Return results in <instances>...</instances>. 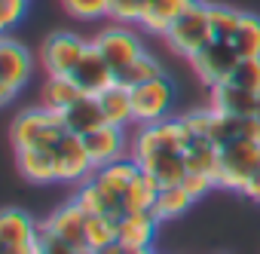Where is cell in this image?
Returning a JSON list of instances; mask_svg holds the SVG:
<instances>
[{"mask_svg": "<svg viewBox=\"0 0 260 254\" xmlns=\"http://www.w3.org/2000/svg\"><path fill=\"white\" fill-rule=\"evenodd\" d=\"M68 132V125L61 119L58 110H49V107H28L22 110L13 125H10V141H13V150H49L61 141V135Z\"/></svg>", "mask_w": 260, "mask_h": 254, "instance_id": "1", "label": "cell"}, {"mask_svg": "<svg viewBox=\"0 0 260 254\" xmlns=\"http://www.w3.org/2000/svg\"><path fill=\"white\" fill-rule=\"evenodd\" d=\"M193 132L187 129V122L181 116H166L159 122H147V125H138L135 135H132V144H128V156L135 163H144L147 156L159 153V150H181L190 144Z\"/></svg>", "mask_w": 260, "mask_h": 254, "instance_id": "2", "label": "cell"}, {"mask_svg": "<svg viewBox=\"0 0 260 254\" xmlns=\"http://www.w3.org/2000/svg\"><path fill=\"white\" fill-rule=\"evenodd\" d=\"M208 0H196V4L169 28V34L162 37L166 46L172 52H178L181 58H193L205 43H211V22H208Z\"/></svg>", "mask_w": 260, "mask_h": 254, "instance_id": "3", "label": "cell"}, {"mask_svg": "<svg viewBox=\"0 0 260 254\" xmlns=\"http://www.w3.org/2000/svg\"><path fill=\"white\" fill-rule=\"evenodd\" d=\"M92 46V37H83L77 31H55L40 43V65L46 77H71L77 61Z\"/></svg>", "mask_w": 260, "mask_h": 254, "instance_id": "4", "label": "cell"}, {"mask_svg": "<svg viewBox=\"0 0 260 254\" xmlns=\"http://www.w3.org/2000/svg\"><path fill=\"white\" fill-rule=\"evenodd\" d=\"M260 169V141H236L220 147V166H217V187L245 193L248 181Z\"/></svg>", "mask_w": 260, "mask_h": 254, "instance_id": "5", "label": "cell"}, {"mask_svg": "<svg viewBox=\"0 0 260 254\" xmlns=\"http://www.w3.org/2000/svg\"><path fill=\"white\" fill-rule=\"evenodd\" d=\"M92 46L104 55V61L113 68L116 77H119L128 65H132L135 58H141V55L147 52L144 43H141V37L132 31V25H119V22L101 28V31L92 37Z\"/></svg>", "mask_w": 260, "mask_h": 254, "instance_id": "6", "label": "cell"}, {"mask_svg": "<svg viewBox=\"0 0 260 254\" xmlns=\"http://www.w3.org/2000/svg\"><path fill=\"white\" fill-rule=\"evenodd\" d=\"M31 71H34L31 49L7 34L4 40H0V101L13 104V98L31 80Z\"/></svg>", "mask_w": 260, "mask_h": 254, "instance_id": "7", "label": "cell"}, {"mask_svg": "<svg viewBox=\"0 0 260 254\" xmlns=\"http://www.w3.org/2000/svg\"><path fill=\"white\" fill-rule=\"evenodd\" d=\"M128 92H132V110H135V122L138 125L166 119L169 110H172V101H175V86H172V80L166 74L153 77L147 83H138Z\"/></svg>", "mask_w": 260, "mask_h": 254, "instance_id": "8", "label": "cell"}, {"mask_svg": "<svg viewBox=\"0 0 260 254\" xmlns=\"http://www.w3.org/2000/svg\"><path fill=\"white\" fill-rule=\"evenodd\" d=\"M190 61V68L196 71V77L211 89V86H217V83H226L230 80V74L236 71V65L242 61L239 58V52H236V46L230 43V40H211V43H205L193 58H187Z\"/></svg>", "mask_w": 260, "mask_h": 254, "instance_id": "9", "label": "cell"}, {"mask_svg": "<svg viewBox=\"0 0 260 254\" xmlns=\"http://www.w3.org/2000/svg\"><path fill=\"white\" fill-rule=\"evenodd\" d=\"M55 156H58V184H83L95 175V163L86 150L83 135L64 132L61 141L55 144Z\"/></svg>", "mask_w": 260, "mask_h": 254, "instance_id": "10", "label": "cell"}, {"mask_svg": "<svg viewBox=\"0 0 260 254\" xmlns=\"http://www.w3.org/2000/svg\"><path fill=\"white\" fill-rule=\"evenodd\" d=\"M83 141H86V150H89L95 169L110 166V163L128 156V144H132V138L125 135V129H119V125H110V122H104V125H98L95 132L83 135Z\"/></svg>", "mask_w": 260, "mask_h": 254, "instance_id": "11", "label": "cell"}, {"mask_svg": "<svg viewBox=\"0 0 260 254\" xmlns=\"http://www.w3.org/2000/svg\"><path fill=\"white\" fill-rule=\"evenodd\" d=\"M86 224H89V211H86L77 199L58 205L55 211H49V217L40 220V227L52 230L55 236H61L64 242H71V245H77V248H86ZM86 251H89V248H86Z\"/></svg>", "mask_w": 260, "mask_h": 254, "instance_id": "12", "label": "cell"}, {"mask_svg": "<svg viewBox=\"0 0 260 254\" xmlns=\"http://www.w3.org/2000/svg\"><path fill=\"white\" fill-rule=\"evenodd\" d=\"M74 199H77L89 214H104V217H113V220H119V217L125 214V211H122V196L113 193V190H110L104 181H98L95 175L77 187Z\"/></svg>", "mask_w": 260, "mask_h": 254, "instance_id": "13", "label": "cell"}, {"mask_svg": "<svg viewBox=\"0 0 260 254\" xmlns=\"http://www.w3.org/2000/svg\"><path fill=\"white\" fill-rule=\"evenodd\" d=\"M71 77L77 80V86H80L86 95H98V92H104L107 86H113V83H116L113 68L104 61V55H101L95 46H89V49H86V55L77 61V68H74V74H71Z\"/></svg>", "mask_w": 260, "mask_h": 254, "instance_id": "14", "label": "cell"}, {"mask_svg": "<svg viewBox=\"0 0 260 254\" xmlns=\"http://www.w3.org/2000/svg\"><path fill=\"white\" fill-rule=\"evenodd\" d=\"M40 220H34L25 208H4L0 214V248H34Z\"/></svg>", "mask_w": 260, "mask_h": 254, "instance_id": "15", "label": "cell"}, {"mask_svg": "<svg viewBox=\"0 0 260 254\" xmlns=\"http://www.w3.org/2000/svg\"><path fill=\"white\" fill-rule=\"evenodd\" d=\"M196 4V0H147L144 16L138 22V28L150 37H166L169 28Z\"/></svg>", "mask_w": 260, "mask_h": 254, "instance_id": "16", "label": "cell"}, {"mask_svg": "<svg viewBox=\"0 0 260 254\" xmlns=\"http://www.w3.org/2000/svg\"><path fill=\"white\" fill-rule=\"evenodd\" d=\"M159 220L153 211H128L116 220V242L122 248H150L156 239Z\"/></svg>", "mask_w": 260, "mask_h": 254, "instance_id": "17", "label": "cell"}, {"mask_svg": "<svg viewBox=\"0 0 260 254\" xmlns=\"http://www.w3.org/2000/svg\"><path fill=\"white\" fill-rule=\"evenodd\" d=\"M16 166H19V175L28 184H58L55 147H49V150H19Z\"/></svg>", "mask_w": 260, "mask_h": 254, "instance_id": "18", "label": "cell"}, {"mask_svg": "<svg viewBox=\"0 0 260 254\" xmlns=\"http://www.w3.org/2000/svg\"><path fill=\"white\" fill-rule=\"evenodd\" d=\"M257 92H248L236 83H217L211 86V107L220 113H236V116H254L257 113Z\"/></svg>", "mask_w": 260, "mask_h": 254, "instance_id": "19", "label": "cell"}, {"mask_svg": "<svg viewBox=\"0 0 260 254\" xmlns=\"http://www.w3.org/2000/svg\"><path fill=\"white\" fill-rule=\"evenodd\" d=\"M61 119H64V125H68V132H74V135H89V132L98 129V125L107 122V119H104V110H101V104H98V95H83V98H77L68 110H61Z\"/></svg>", "mask_w": 260, "mask_h": 254, "instance_id": "20", "label": "cell"}, {"mask_svg": "<svg viewBox=\"0 0 260 254\" xmlns=\"http://www.w3.org/2000/svg\"><path fill=\"white\" fill-rule=\"evenodd\" d=\"M98 104L104 110V119L110 125H119V129H128L135 122V110H132V92L125 86L113 83L104 92H98Z\"/></svg>", "mask_w": 260, "mask_h": 254, "instance_id": "21", "label": "cell"}, {"mask_svg": "<svg viewBox=\"0 0 260 254\" xmlns=\"http://www.w3.org/2000/svg\"><path fill=\"white\" fill-rule=\"evenodd\" d=\"M147 175H153L159 181V187H172V184H181L184 175H187V160L181 150H159L153 156H147L144 163H138Z\"/></svg>", "mask_w": 260, "mask_h": 254, "instance_id": "22", "label": "cell"}, {"mask_svg": "<svg viewBox=\"0 0 260 254\" xmlns=\"http://www.w3.org/2000/svg\"><path fill=\"white\" fill-rule=\"evenodd\" d=\"M184 160H187V172H199L217 181V166H220V147L205 138V135H193L190 144L184 147Z\"/></svg>", "mask_w": 260, "mask_h": 254, "instance_id": "23", "label": "cell"}, {"mask_svg": "<svg viewBox=\"0 0 260 254\" xmlns=\"http://www.w3.org/2000/svg\"><path fill=\"white\" fill-rule=\"evenodd\" d=\"M193 196L181 187V184H172V187H159V193H156V202H153V217L159 220V224H166V220H175V217H181V214H187L190 208H193Z\"/></svg>", "mask_w": 260, "mask_h": 254, "instance_id": "24", "label": "cell"}, {"mask_svg": "<svg viewBox=\"0 0 260 254\" xmlns=\"http://www.w3.org/2000/svg\"><path fill=\"white\" fill-rule=\"evenodd\" d=\"M86 92L77 86V80L74 77H46V83H43V92H40V101H43V107H49V110H68L77 98H83Z\"/></svg>", "mask_w": 260, "mask_h": 254, "instance_id": "25", "label": "cell"}, {"mask_svg": "<svg viewBox=\"0 0 260 254\" xmlns=\"http://www.w3.org/2000/svg\"><path fill=\"white\" fill-rule=\"evenodd\" d=\"M141 175V166L132 160V156H122V160H116V163H110V166H101V169H95V178L98 181H104L113 193H119V196H125V190L132 187V181Z\"/></svg>", "mask_w": 260, "mask_h": 254, "instance_id": "26", "label": "cell"}, {"mask_svg": "<svg viewBox=\"0 0 260 254\" xmlns=\"http://www.w3.org/2000/svg\"><path fill=\"white\" fill-rule=\"evenodd\" d=\"M156 193H159V181L141 169V175L132 181V187H128L125 196H122V211L125 214L128 211H150L153 202H156Z\"/></svg>", "mask_w": 260, "mask_h": 254, "instance_id": "27", "label": "cell"}, {"mask_svg": "<svg viewBox=\"0 0 260 254\" xmlns=\"http://www.w3.org/2000/svg\"><path fill=\"white\" fill-rule=\"evenodd\" d=\"M230 43L236 46L239 58H260V16L245 13Z\"/></svg>", "mask_w": 260, "mask_h": 254, "instance_id": "28", "label": "cell"}, {"mask_svg": "<svg viewBox=\"0 0 260 254\" xmlns=\"http://www.w3.org/2000/svg\"><path fill=\"white\" fill-rule=\"evenodd\" d=\"M166 71H162V65L156 61V55H150V52H144L141 58H135L132 65H128L119 77H116V83L119 86H125V89H132V86H138V83H147V80H153V77H162Z\"/></svg>", "mask_w": 260, "mask_h": 254, "instance_id": "29", "label": "cell"}, {"mask_svg": "<svg viewBox=\"0 0 260 254\" xmlns=\"http://www.w3.org/2000/svg\"><path fill=\"white\" fill-rule=\"evenodd\" d=\"M245 13L233 10V7H223V4H211L208 7V22H211V40H233L239 22H242Z\"/></svg>", "mask_w": 260, "mask_h": 254, "instance_id": "30", "label": "cell"}, {"mask_svg": "<svg viewBox=\"0 0 260 254\" xmlns=\"http://www.w3.org/2000/svg\"><path fill=\"white\" fill-rule=\"evenodd\" d=\"M116 242V220L113 217H104V214H89V224H86V248L89 251H98V248H107Z\"/></svg>", "mask_w": 260, "mask_h": 254, "instance_id": "31", "label": "cell"}, {"mask_svg": "<svg viewBox=\"0 0 260 254\" xmlns=\"http://www.w3.org/2000/svg\"><path fill=\"white\" fill-rule=\"evenodd\" d=\"M61 10L77 22H98L110 16V0H61Z\"/></svg>", "mask_w": 260, "mask_h": 254, "instance_id": "32", "label": "cell"}, {"mask_svg": "<svg viewBox=\"0 0 260 254\" xmlns=\"http://www.w3.org/2000/svg\"><path fill=\"white\" fill-rule=\"evenodd\" d=\"M34 254H89L86 248H77L71 242H64L61 236H55L52 230L40 227L37 230V239H34Z\"/></svg>", "mask_w": 260, "mask_h": 254, "instance_id": "33", "label": "cell"}, {"mask_svg": "<svg viewBox=\"0 0 260 254\" xmlns=\"http://www.w3.org/2000/svg\"><path fill=\"white\" fill-rule=\"evenodd\" d=\"M226 83H236V86H242V89L260 95V58H242V61L236 65V71L230 74Z\"/></svg>", "mask_w": 260, "mask_h": 254, "instance_id": "34", "label": "cell"}, {"mask_svg": "<svg viewBox=\"0 0 260 254\" xmlns=\"http://www.w3.org/2000/svg\"><path fill=\"white\" fill-rule=\"evenodd\" d=\"M147 0H110V19L119 25H138Z\"/></svg>", "mask_w": 260, "mask_h": 254, "instance_id": "35", "label": "cell"}, {"mask_svg": "<svg viewBox=\"0 0 260 254\" xmlns=\"http://www.w3.org/2000/svg\"><path fill=\"white\" fill-rule=\"evenodd\" d=\"M28 16V0H0V31L10 34Z\"/></svg>", "mask_w": 260, "mask_h": 254, "instance_id": "36", "label": "cell"}, {"mask_svg": "<svg viewBox=\"0 0 260 254\" xmlns=\"http://www.w3.org/2000/svg\"><path fill=\"white\" fill-rule=\"evenodd\" d=\"M181 187H184L193 199H202L205 193H211V190L217 187V181H214V178H208V175H199V172H187V175H184V181H181Z\"/></svg>", "mask_w": 260, "mask_h": 254, "instance_id": "37", "label": "cell"}, {"mask_svg": "<svg viewBox=\"0 0 260 254\" xmlns=\"http://www.w3.org/2000/svg\"><path fill=\"white\" fill-rule=\"evenodd\" d=\"M245 196H248V199H254V202H260V169H257V172H254V178L248 181Z\"/></svg>", "mask_w": 260, "mask_h": 254, "instance_id": "38", "label": "cell"}, {"mask_svg": "<svg viewBox=\"0 0 260 254\" xmlns=\"http://www.w3.org/2000/svg\"><path fill=\"white\" fill-rule=\"evenodd\" d=\"M128 248H122L119 242H113V245H107V248H98V251H89V254H125Z\"/></svg>", "mask_w": 260, "mask_h": 254, "instance_id": "39", "label": "cell"}, {"mask_svg": "<svg viewBox=\"0 0 260 254\" xmlns=\"http://www.w3.org/2000/svg\"><path fill=\"white\" fill-rule=\"evenodd\" d=\"M0 254H34V248H0Z\"/></svg>", "mask_w": 260, "mask_h": 254, "instance_id": "40", "label": "cell"}, {"mask_svg": "<svg viewBox=\"0 0 260 254\" xmlns=\"http://www.w3.org/2000/svg\"><path fill=\"white\" fill-rule=\"evenodd\" d=\"M254 116H257V119H260V101H257V113H254Z\"/></svg>", "mask_w": 260, "mask_h": 254, "instance_id": "41", "label": "cell"}]
</instances>
